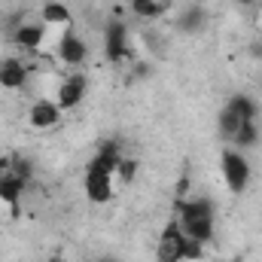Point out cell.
<instances>
[{"label":"cell","mask_w":262,"mask_h":262,"mask_svg":"<svg viewBox=\"0 0 262 262\" xmlns=\"http://www.w3.org/2000/svg\"><path fill=\"white\" fill-rule=\"evenodd\" d=\"M12 216H15V210H12V207L0 198V223H6V220H12Z\"/></svg>","instance_id":"cell-18"},{"label":"cell","mask_w":262,"mask_h":262,"mask_svg":"<svg viewBox=\"0 0 262 262\" xmlns=\"http://www.w3.org/2000/svg\"><path fill=\"white\" fill-rule=\"evenodd\" d=\"M137 171H140V162H137L134 156H122V159H119V165H116V171H113L116 189H122V186H131V183L137 180Z\"/></svg>","instance_id":"cell-15"},{"label":"cell","mask_w":262,"mask_h":262,"mask_svg":"<svg viewBox=\"0 0 262 262\" xmlns=\"http://www.w3.org/2000/svg\"><path fill=\"white\" fill-rule=\"evenodd\" d=\"M89 58H92V49H89L85 37L76 34V31H67L64 37H61V43H58V49H55V55H52V61H58V64H64V67H73V70L82 67Z\"/></svg>","instance_id":"cell-8"},{"label":"cell","mask_w":262,"mask_h":262,"mask_svg":"<svg viewBox=\"0 0 262 262\" xmlns=\"http://www.w3.org/2000/svg\"><path fill=\"white\" fill-rule=\"evenodd\" d=\"M174 220L180 223L186 238H195L210 244L216 232V210L210 198H180L174 207Z\"/></svg>","instance_id":"cell-1"},{"label":"cell","mask_w":262,"mask_h":262,"mask_svg":"<svg viewBox=\"0 0 262 262\" xmlns=\"http://www.w3.org/2000/svg\"><path fill=\"white\" fill-rule=\"evenodd\" d=\"M9 165H12V156H9V152H0V174H6Z\"/></svg>","instance_id":"cell-19"},{"label":"cell","mask_w":262,"mask_h":262,"mask_svg":"<svg viewBox=\"0 0 262 262\" xmlns=\"http://www.w3.org/2000/svg\"><path fill=\"white\" fill-rule=\"evenodd\" d=\"M31 79V64L21 58H0V89L6 92H21Z\"/></svg>","instance_id":"cell-11"},{"label":"cell","mask_w":262,"mask_h":262,"mask_svg":"<svg viewBox=\"0 0 262 262\" xmlns=\"http://www.w3.org/2000/svg\"><path fill=\"white\" fill-rule=\"evenodd\" d=\"M82 192L92 204H110L116 198V180L110 171L104 168H95V165H85V174H82Z\"/></svg>","instance_id":"cell-5"},{"label":"cell","mask_w":262,"mask_h":262,"mask_svg":"<svg viewBox=\"0 0 262 262\" xmlns=\"http://www.w3.org/2000/svg\"><path fill=\"white\" fill-rule=\"evenodd\" d=\"M40 21L46 28H58V31H73V12L64 0H46L40 6Z\"/></svg>","instance_id":"cell-12"},{"label":"cell","mask_w":262,"mask_h":262,"mask_svg":"<svg viewBox=\"0 0 262 262\" xmlns=\"http://www.w3.org/2000/svg\"><path fill=\"white\" fill-rule=\"evenodd\" d=\"M241 3H244V6H250V3H256V0H241Z\"/></svg>","instance_id":"cell-20"},{"label":"cell","mask_w":262,"mask_h":262,"mask_svg":"<svg viewBox=\"0 0 262 262\" xmlns=\"http://www.w3.org/2000/svg\"><path fill=\"white\" fill-rule=\"evenodd\" d=\"M85 95H89V79H85V73H67V76L58 79L52 98L58 101L61 110H76V107L85 101Z\"/></svg>","instance_id":"cell-9"},{"label":"cell","mask_w":262,"mask_h":262,"mask_svg":"<svg viewBox=\"0 0 262 262\" xmlns=\"http://www.w3.org/2000/svg\"><path fill=\"white\" fill-rule=\"evenodd\" d=\"M207 256V244L195 241V238H186V250H183V262H204Z\"/></svg>","instance_id":"cell-17"},{"label":"cell","mask_w":262,"mask_h":262,"mask_svg":"<svg viewBox=\"0 0 262 262\" xmlns=\"http://www.w3.org/2000/svg\"><path fill=\"white\" fill-rule=\"evenodd\" d=\"M232 262H241V259H232Z\"/></svg>","instance_id":"cell-21"},{"label":"cell","mask_w":262,"mask_h":262,"mask_svg":"<svg viewBox=\"0 0 262 262\" xmlns=\"http://www.w3.org/2000/svg\"><path fill=\"white\" fill-rule=\"evenodd\" d=\"M183 250H186V235L180 223L171 216L156 238V262H183Z\"/></svg>","instance_id":"cell-6"},{"label":"cell","mask_w":262,"mask_h":262,"mask_svg":"<svg viewBox=\"0 0 262 262\" xmlns=\"http://www.w3.org/2000/svg\"><path fill=\"white\" fill-rule=\"evenodd\" d=\"M256 140H259V128H256V122H244V125L238 128V134L232 137V146L244 152V149L256 146Z\"/></svg>","instance_id":"cell-16"},{"label":"cell","mask_w":262,"mask_h":262,"mask_svg":"<svg viewBox=\"0 0 262 262\" xmlns=\"http://www.w3.org/2000/svg\"><path fill=\"white\" fill-rule=\"evenodd\" d=\"M256 119V104L250 95H232L226 101V107L220 110V119H216V128H220V137H226L232 143V137L238 134V128L244 122H253Z\"/></svg>","instance_id":"cell-3"},{"label":"cell","mask_w":262,"mask_h":262,"mask_svg":"<svg viewBox=\"0 0 262 262\" xmlns=\"http://www.w3.org/2000/svg\"><path fill=\"white\" fill-rule=\"evenodd\" d=\"M43 37H46L43 21H21V25L12 31V43H15V49H21V52L31 55V58L40 55V49H43Z\"/></svg>","instance_id":"cell-10"},{"label":"cell","mask_w":262,"mask_h":262,"mask_svg":"<svg viewBox=\"0 0 262 262\" xmlns=\"http://www.w3.org/2000/svg\"><path fill=\"white\" fill-rule=\"evenodd\" d=\"M61 116L64 110L58 107V101L52 95H37L31 104H28V125L34 131H52L61 125Z\"/></svg>","instance_id":"cell-7"},{"label":"cell","mask_w":262,"mask_h":262,"mask_svg":"<svg viewBox=\"0 0 262 262\" xmlns=\"http://www.w3.org/2000/svg\"><path fill=\"white\" fill-rule=\"evenodd\" d=\"M28 180H21V177H15V174H0V198L18 213V207H21V198H25V192H28Z\"/></svg>","instance_id":"cell-13"},{"label":"cell","mask_w":262,"mask_h":262,"mask_svg":"<svg viewBox=\"0 0 262 262\" xmlns=\"http://www.w3.org/2000/svg\"><path fill=\"white\" fill-rule=\"evenodd\" d=\"M104 55L113 61V64H122V61H134V49H131V34L128 25L116 15L107 21L104 28Z\"/></svg>","instance_id":"cell-4"},{"label":"cell","mask_w":262,"mask_h":262,"mask_svg":"<svg viewBox=\"0 0 262 262\" xmlns=\"http://www.w3.org/2000/svg\"><path fill=\"white\" fill-rule=\"evenodd\" d=\"M128 9H131V15H137L143 21H156V18L165 15L168 0H128Z\"/></svg>","instance_id":"cell-14"},{"label":"cell","mask_w":262,"mask_h":262,"mask_svg":"<svg viewBox=\"0 0 262 262\" xmlns=\"http://www.w3.org/2000/svg\"><path fill=\"white\" fill-rule=\"evenodd\" d=\"M220 174H223V183L232 195L247 192V186L253 183V168H250L247 156L235 146H226L220 152Z\"/></svg>","instance_id":"cell-2"}]
</instances>
